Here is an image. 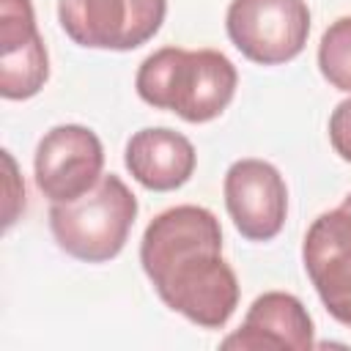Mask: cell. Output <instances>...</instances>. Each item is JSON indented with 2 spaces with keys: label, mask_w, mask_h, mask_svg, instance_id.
Listing matches in <instances>:
<instances>
[{
  "label": "cell",
  "mask_w": 351,
  "mask_h": 351,
  "mask_svg": "<svg viewBox=\"0 0 351 351\" xmlns=\"http://www.w3.org/2000/svg\"><path fill=\"white\" fill-rule=\"evenodd\" d=\"M233 47L252 63L277 66L293 60L310 36L304 0H233L225 16Z\"/></svg>",
  "instance_id": "277c9868"
},
{
  "label": "cell",
  "mask_w": 351,
  "mask_h": 351,
  "mask_svg": "<svg viewBox=\"0 0 351 351\" xmlns=\"http://www.w3.org/2000/svg\"><path fill=\"white\" fill-rule=\"evenodd\" d=\"M104 167V148L93 129L80 123L52 126L36 148L33 170L36 186L52 203L77 200L99 178Z\"/></svg>",
  "instance_id": "8992f818"
},
{
  "label": "cell",
  "mask_w": 351,
  "mask_h": 351,
  "mask_svg": "<svg viewBox=\"0 0 351 351\" xmlns=\"http://www.w3.org/2000/svg\"><path fill=\"white\" fill-rule=\"evenodd\" d=\"M315 329L313 318L304 310V304L285 291H269L258 296L244 324L222 340V348H239V351H258V348H293L307 351L315 346Z\"/></svg>",
  "instance_id": "30bf717a"
},
{
  "label": "cell",
  "mask_w": 351,
  "mask_h": 351,
  "mask_svg": "<svg viewBox=\"0 0 351 351\" xmlns=\"http://www.w3.org/2000/svg\"><path fill=\"white\" fill-rule=\"evenodd\" d=\"M302 261L332 318L351 326V211H324L302 241Z\"/></svg>",
  "instance_id": "52a82bcc"
},
{
  "label": "cell",
  "mask_w": 351,
  "mask_h": 351,
  "mask_svg": "<svg viewBox=\"0 0 351 351\" xmlns=\"http://www.w3.org/2000/svg\"><path fill=\"white\" fill-rule=\"evenodd\" d=\"M140 263L159 299L203 329H222L239 307V280L222 258L219 219L203 206H173L151 219Z\"/></svg>",
  "instance_id": "6da1fadb"
},
{
  "label": "cell",
  "mask_w": 351,
  "mask_h": 351,
  "mask_svg": "<svg viewBox=\"0 0 351 351\" xmlns=\"http://www.w3.org/2000/svg\"><path fill=\"white\" fill-rule=\"evenodd\" d=\"M167 0H58L66 36L88 49H134L156 36Z\"/></svg>",
  "instance_id": "5b68a950"
},
{
  "label": "cell",
  "mask_w": 351,
  "mask_h": 351,
  "mask_svg": "<svg viewBox=\"0 0 351 351\" xmlns=\"http://www.w3.org/2000/svg\"><path fill=\"white\" fill-rule=\"evenodd\" d=\"M318 69L329 85L351 93V16H340L321 36Z\"/></svg>",
  "instance_id": "7c38bea8"
},
{
  "label": "cell",
  "mask_w": 351,
  "mask_h": 351,
  "mask_svg": "<svg viewBox=\"0 0 351 351\" xmlns=\"http://www.w3.org/2000/svg\"><path fill=\"white\" fill-rule=\"evenodd\" d=\"M343 208H348V211H351V192L343 197Z\"/></svg>",
  "instance_id": "5bb4252c"
},
{
  "label": "cell",
  "mask_w": 351,
  "mask_h": 351,
  "mask_svg": "<svg viewBox=\"0 0 351 351\" xmlns=\"http://www.w3.org/2000/svg\"><path fill=\"white\" fill-rule=\"evenodd\" d=\"M236 85V66L219 49L162 47L140 63L134 77L145 104L170 110L189 123L214 121L233 101Z\"/></svg>",
  "instance_id": "7a4b0ae2"
},
{
  "label": "cell",
  "mask_w": 351,
  "mask_h": 351,
  "mask_svg": "<svg viewBox=\"0 0 351 351\" xmlns=\"http://www.w3.org/2000/svg\"><path fill=\"white\" fill-rule=\"evenodd\" d=\"M3 162L8 167V184H16V165H14V159H11L8 151H3ZM22 206H25V186H19V192L8 189V197H5V228L14 225V219H16V214H19Z\"/></svg>",
  "instance_id": "4fadbf2b"
},
{
  "label": "cell",
  "mask_w": 351,
  "mask_h": 351,
  "mask_svg": "<svg viewBox=\"0 0 351 351\" xmlns=\"http://www.w3.org/2000/svg\"><path fill=\"white\" fill-rule=\"evenodd\" d=\"M225 206L244 239H274L288 214V189L280 170L263 159L233 162L225 173Z\"/></svg>",
  "instance_id": "ba28073f"
},
{
  "label": "cell",
  "mask_w": 351,
  "mask_h": 351,
  "mask_svg": "<svg viewBox=\"0 0 351 351\" xmlns=\"http://www.w3.org/2000/svg\"><path fill=\"white\" fill-rule=\"evenodd\" d=\"M123 159L137 184L154 192H170L192 178L197 154L181 132L148 126L129 137Z\"/></svg>",
  "instance_id": "8fae6325"
},
{
  "label": "cell",
  "mask_w": 351,
  "mask_h": 351,
  "mask_svg": "<svg viewBox=\"0 0 351 351\" xmlns=\"http://www.w3.org/2000/svg\"><path fill=\"white\" fill-rule=\"evenodd\" d=\"M137 197L118 176H101L85 195L52 203L49 228L63 252L77 261L104 263L115 258L134 225Z\"/></svg>",
  "instance_id": "3957f363"
},
{
  "label": "cell",
  "mask_w": 351,
  "mask_h": 351,
  "mask_svg": "<svg viewBox=\"0 0 351 351\" xmlns=\"http://www.w3.org/2000/svg\"><path fill=\"white\" fill-rule=\"evenodd\" d=\"M49 77L47 47L36 27L30 0H0V93L36 96Z\"/></svg>",
  "instance_id": "9c48e42d"
}]
</instances>
